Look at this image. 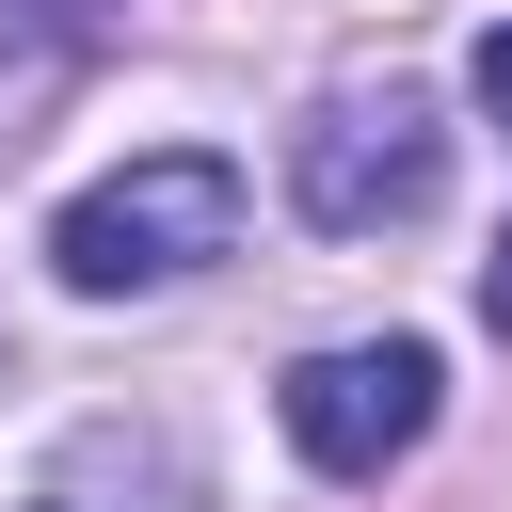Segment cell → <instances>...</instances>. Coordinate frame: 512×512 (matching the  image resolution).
Segmentation results:
<instances>
[{
    "label": "cell",
    "instance_id": "cell-4",
    "mask_svg": "<svg viewBox=\"0 0 512 512\" xmlns=\"http://www.w3.org/2000/svg\"><path fill=\"white\" fill-rule=\"evenodd\" d=\"M480 112H496V128H512V16H496V32H480Z\"/></svg>",
    "mask_w": 512,
    "mask_h": 512
},
{
    "label": "cell",
    "instance_id": "cell-1",
    "mask_svg": "<svg viewBox=\"0 0 512 512\" xmlns=\"http://www.w3.org/2000/svg\"><path fill=\"white\" fill-rule=\"evenodd\" d=\"M224 240H240V176H224L208 144H144L128 176H96V192L48 224V272H64L80 304H128V288L208 272Z\"/></svg>",
    "mask_w": 512,
    "mask_h": 512
},
{
    "label": "cell",
    "instance_id": "cell-3",
    "mask_svg": "<svg viewBox=\"0 0 512 512\" xmlns=\"http://www.w3.org/2000/svg\"><path fill=\"white\" fill-rule=\"evenodd\" d=\"M416 432H432V352L416 336H352V352H304L288 368V448L320 480H384Z\"/></svg>",
    "mask_w": 512,
    "mask_h": 512
},
{
    "label": "cell",
    "instance_id": "cell-5",
    "mask_svg": "<svg viewBox=\"0 0 512 512\" xmlns=\"http://www.w3.org/2000/svg\"><path fill=\"white\" fill-rule=\"evenodd\" d=\"M480 320H496V336H512V240H496V256H480Z\"/></svg>",
    "mask_w": 512,
    "mask_h": 512
},
{
    "label": "cell",
    "instance_id": "cell-2",
    "mask_svg": "<svg viewBox=\"0 0 512 512\" xmlns=\"http://www.w3.org/2000/svg\"><path fill=\"white\" fill-rule=\"evenodd\" d=\"M432 176H448V128H432V96H320L304 128H288V192H304V224H336V240H368V224H416L432 208Z\"/></svg>",
    "mask_w": 512,
    "mask_h": 512
}]
</instances>
